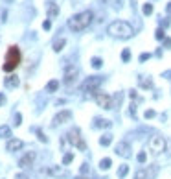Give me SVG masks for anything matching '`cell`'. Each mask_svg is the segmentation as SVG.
I'll list each match as a JSON object with an SVG mask.
<instances>
[{
  "label": "cell",
  "instance_id": "cell-41",
  "mask_svg": "<svg viewBox=\"0 0 171 179\" xmlns=\"http://www.w3.org/2000/svg\"><path fill=\"white\" fill-rule=\"evenodd\" d=\"M4 2H6V4H9V2H13V0H4Z\"/></svg>",
  "mask_w": 171,
  "mask_h": 179
},
{
  "label": "cell",
  "instance_id": "cell-38",
  "mask_svg": "<svg viewBox=\"0 0 171 179\" xmlns=\"http://www.w3.org/2000/svg\"><path fill=\"white\" fill-rule=\"evenodd\" d=\"M15 179H26V177H24L22 174H18V175H15Z\"/></svg>",
  "mask_w": 171,
  "mask_h": 179
},
{
  "label": "cell",
  "instance_id": "cell-3",
  "mask_svg": "<svg viewBox=\"0 0 171 179\" xmlns=\"http://www.w3.org/2000/svg\"><path fill=\"white\" fill-rule=\"evenodd\" d=\"M107 32L111 33L112 37H120V39H129L134 33L133 26L123 22V20H114V22H111V24H109V28H107Z\"/></svg>",
  "mask_w": 171,
  "mask_h": 179
},
{
  "label": "cell",
  "instance_id": "cell-39",
  "mask_svg": "<svg viewBox=\"0 0 171 179\" xmlns=\"http://www.w3.org/2000/svg\"><path fill=\"white\" fill-rule=\"evenodd\" d=\"M167 13H171V4H169V6H167Z\"/></svg>",
  "mask_w": 171,
  "mask_h": 179
},
{
  "label": "cell",
  "instance_id": "cell-20",
  "mask_svg": "<svg viewBox=\"0 0 171 179\" xmlns=\"http://www.w3.org/2000/svg\"><path fill=\"white\" fill-rule=\"evenodd\" d=\"M112 142V135H103V137H101V139H99V144H101V146H109V144H111Z\"/></svg>",
  "mask_w": 171,
  "mask_h": 179
},
{
  "label": "cell",
  "instance_id": "cell-37",
  "mask_svg": "<svg viewBox=\"0 0 171 179\" xmlns=\"http://www.w3.org/2000/svg\"><path fill=\"white\" fill-rule=\"evenodd\" d=\"M147 57H149V54H142V56H140V59H142V61H145Z\"/></svg>",
  "mask_w": 171,
  "mask_h": 179
},
{
  "label": "cell",
  "instance_id": "cell-23",
  "mask_svg": "<svg viewBox=\"0 0 171 179\" xmlns=\"http://www.w3.org/2000/svg\"><path fill=\"white\" fill-rule=\"evenodd\" d=\"M111 164H112V161L107 157V159H101V163H99V168H101V170H109V168H111Z\"/></svg>",
  "mask_w": 171,
  "mask_h": 179
},
{
  "label": "cell",
  "instance_id": "cell-12",
  "mask_svg": "<svg viewBox=\"0 0 171 179\" xmlns=\"http://www.w3.org/2000/svg\"><path fill=\"white\" fill-rule=\"evenodd\" d=\"M22 146H24V142L20 140V139H9L8 144H6V150H8V151H17V150H20Z\"/></svg>",
  "mask_w": 171,
  "mask_h": 179
},
{
  "label": "cell",
  "instance_id": "cell-30",
  "mask_svg": "<svg viewBox=\"0 0 171 179\" xmlns=\"http://www.w3.org/2000/svg\"><path fill=\"white\" fill-rule=\"evenodd\" d=\"M121 57H123V61H129V57H131V52H129V50H123Z\"/></svg>",
  "mask_w": 171,
  "mask_h": 179
},
{
  "label": "cell",
  "instance_id": "cell-16",
  "mask_svg": "<svg viewBox=\"0 0 171 179\" xmlns=\"http://www.w3.org/2000/svg\"><path fill=\"white\" fill-rule=\"evenodd\" d=\"M11 137V127L9 126H0V139H9Z\"/></svg>",
  "mask_w": 171,
  "mask_h": 179
},
{
  "label": "cell",
  "instance_id": "cell-8",
  "mask_svg": "<svg viewBox=\"0 0 171 179\" xmlns=\"http://www.w3.org/2000/svg\"><path fill=\"white\" fill-rule=\"evenodd\" d=\"M77 74H79L77 67H74V65L66 67V68H65V83H66V85L76 83V81H77Z\"/></svg>",
  "mask_w": 171,
  "mask_h": 179
},
{
  "label": "cell",
  "instance_id": "cell-27",
  "mask_svg": "<svg viewBox=\"0 0 171 179\" xmlns=\"http://www.w3.org/2000/svg\"><path fill=\"white\" fill-rule=\"evenodd\" d=\"M37 137H39V140L40 142H48V139H46V135L40 131V129H37Z\"/></svg>",
  "mask_w": 171,
  "mask_h": 179
},
{
  "label": "cell",
  "instance_id": "cell-4",
  "mask_svg": "<svg viewBox=\"0 0 171 179\" xmlns=\"http://www.w3.org/2000/svg\"><path fill=\"white\" fill-rule=\"evenodd\" d=\"M66 139H68V142H70L74 148H77V150H85V148H87L83 137H81V131H79L77 127H72L70 131L66 133Z\"/></svg>",
  "mask_w": 171,
  "mask_h": 179
},
{
  "label": "cell",
  "instance_id": "cell-7",
  "mask_svg": "<svg viewBox=\"0 0 171 179\" xmlns=\"http://www.w3.org/2000/svg\"><path fill=\"white\" fill-rule=\"evenodd\" d=\"M99 83H101V78L99 76H92V78H88L85 83H83V92H90V94H94L96 91H98V87H99Z\"/></svg>",
  "mask_w": 171,
  "mask_h": 179
},
{
  "label": "cell",
  "instance_id": "cell-15",
  "mask_svg": "<svg viewBox=\"0 0 171 179\" xmlns=\"http://www.w3.org/2000/svg\"><path fill=\"white\" fill-rule=\"evenodd\" d=\"M57 89H59V81H57V79L48 81V85H46V92H55Z\"/></svg>",
  "mask_w": 171,
  "mask_h": 179
},
{
  "label": "cell",
  "instance_id": "cell-18",
  "mask_svg": "<svg viewBox=\"0 0 171 179\" xmlns=\"http://www.w3.org/2000/svg\"><path fill=\"white\" fill-rule=\"evenodd\" d=\"M65 44H66V39H63V37H61V39H57L55 43H53V50H55V52H61Z\"/></svg>",
  "mask_w": 171,
  "mask_h": 179
},
{
  "label": "cell",
  "instance_id": "cell-22",
  "mask_svg": "<svg viewBox=\"0 0 171 179\" xmlns=\"http://www.w3.org/2000/svg\"><path fill=\"white\" fill-rule=\"evenodd\" d=\"M96 127H111V120H101V118H96Z\"/></svg>",
  "mask_w": 171,
  "mask_h": 179
},
{
  "label": "cell",
  "instance_id": "cell-2",
  "mask_svg": "<svg viewBox=\"0 0 171 179\" xmlns=\"http://www.w3.org/2000/svg\"><path fill=\"white\" fill-rule=\"evenodd\" d=\"M92 19H94V15H92V11H90V9L81 11V13L74 15L70 20H68V28L74 30V32H83L85 28H88V26H90Z\"/></svg>",
  "mask_w": 171,
  "mask_h": 179
},
{
  "label": "cell",
  "instance_id": "cell-19",
  "mask_svg": "<svg viewBox=\"0 0 171 179\" xmlns=\"http://www.w3.org/2000/svg\"><path fill=\"white\" fill-rule=\"evenodd\" d=\"M134 179H149V177H147V170H145V168H140V170H136V174H134Z\"/></svg>",
  "mask_w": 171,
  "mask_h": 179
},
{
  "label": "cell",
  "instance_id": "cell-21",
  "mask_svg": "<svg viewBox=\"0 0 171 179\" xmlns=\"http://www.w3.org/2000/svg\"><path fill=\"white\" fill-rule=\"evenodd\" d=\"M156 172H158V168H156V164H151V166L147 168V177H149V179H155Z\"/></svg>",
  "mask_w": 171,
  "mask_h": 179
},
{
  "label": "cell",
  "instance_id": "cell-29",
  "mask_svg": "<svg viewBox=\"0 0 171 179\" xmlns=\"http://www.w3.org/2000/svg\"><path fill=\"white\" fill-rule=\"evenodd\" d=\"M145 159H147L145 151H140V153H138V163H145Z\"/></svg>",
  "mask_w": 171,
  "mask_h": 179
},
{
  "label": "cell",
  "instance_id": "cell-28",
  "mask_svg": "<svg viewBox=\"0 0 171 179\" xmlns=\"http://www.w3.org/2000/svg\"><path fill=\"white\" fill-rule=\"evenodd\" d=\"M92 67L94 68H99L101 67V59L99 57H92Z\"/></svg>",
  "mask_w": 171,
  "mask_h": 179
},
{
  "label": "cell",
  "instance_id": "cell-32",
  "mask_svg": "<svg viewBox=\"0 0 171 179\" xmlns=\"http://www.w3.org/2000/svg\"><path fill=\"white\" fill-rule=\"evenodd\" d=\"M156 39H164V32L162 30H156Z\"/></svg>",
  "mask_w": 171,
  "mask_h": 179
},
{
  "label": "cell",
  "instance_id": "cell-1",
  "mask_svg": "<svg viewBox=\"0 0 171 179\" xmlns=\"http://www.w3.org/2000/svg\"><path fill=\"white\" fill-rule=\"evenodd\" d=\"M22 63V52L17 44H11L8 46V52H6V59H4V65H2V70L4 72H13L15 68Z\"/></svg>",
  "mask_w": 171,
  "mask_h": 179
},
{
  "label": "cell",
  "instance_id": "cell-25",
  "mask_svg": "<svg viewBox=\"0 0 171 179\" xmlns=\"http://www.w3.org/2000/svg\"><path fill=\"white\" fill-rule=\"evenodd\" d=\"M143 13H145V15H151L153 13V4H145L143 6Z\"/></svg>",
  "mask_w": 171,
  "mask_h": 179
},
{
  "label": "cell",
  "instance_id": "cell-11",
  "mask_svg": "<svg viewBox=\"0 0 171 179\" xmlns=\"http://www.w3.org/2000/svg\"><path fill=\"white\" fill-rule=\"evenodd\" d=\"M72 120V113L70 111H61L53 116V126H59V124H65V122H70Z\"/></svg>",
  "mask_w": 171,
  "mask_h": 179
},
{
  "label": "cell",
  "instance_id": "cell-36",
  "mask_svg": "<svg viewBox=\"0 0 171 179\" xmlns=\"http://www.w3.org/2000/svg\"><path fill=\"white\" fill-rule=\"evenodd\" d=\"M15 120H17V122H15V126H18V124H20V115H18V113L15 115Z\"/></svg>",
  "mask_w": 171,
  "mask_h": 179
},
{
  "label": "cell",
  "instance_id": "cell-34",
  "mask_svg": "<svg viewBox=\"0 0 171 179\" xmlns=\"http://www.w3.org/2000/svg\"><path fill=\"white\" fill-rule=\"evenodd\" d=\"M4 104H6V96L0 94V105H4Z\"/></svg>",
  "mask_w": 171,
  "mask_h": 179
},
{
  "label": "cell",
  "instance_id": "cell-31",
  "mask_svg": "<svg viewBox=\"0 0 171 179\" xmlns=\"http://www.w3.org/2000/svg\"><path fill=\"white\" fill-rule=\"evenodd\" d=\"M155 116V111L153 109H149V111H145V118H153Z\"/></svg>",
  "mask_w": 171,
  "mask_h": 179
},
{
  "label": "cell",
  "instance_id": "cell-6",
  "mask_svg": "<svg viewBox=\"0 0 171 179\" xmlns=\"http://www.w3.org/2000/svg\"><path fill=\"white\" fill-rule=\"evenodd\" d=\"M92 96H94L96 104H98L99 107H103V109H112V96H111V94L101 92V91H96Z\"/></svg>",
  "mask_w": 171,
  "mask_h": 179
},
{
  "label": "cell",
  "instance_id": "cell-5",
  "mask_svg": "<svg viewBox=\"0 0 171 179\" xmlns=\"http://www.w3.org/2000/svg\"><path fill=\"white\" fill-rule=\"evenodd\" d=\"M164 150H166V139L160 137V135L151 137V140H149V151H151L153 155H160Z\"/></svg>",
  "mask_w": 171,
  "mask_h": 179
},
{
  "label": "cell",
  "instance_id": "cell-14",
  "mask_svg": "<svg viewBox=\"0 0 171 179\" xmlns=\"http://www.w3.org/2000/svg\"><path fill=\"white\" fill-rule=\"evenodd\" d=\"M50 174L53 175V177H65L66 175V170L63 168V166H50Z\"/></svg>",
  "mask_w": 171,
  "mask_h": 179
},
{
  "label": "cell",
  "instance_id": "cell-17",
  "mask_svg": "<svg viewBox=\"0 0 171 179\" xmlns=\"http://www.w3.org/2000/svg\"><path fill=\"white\" fill-rule=\"evenodd\" d=\"M57 15H59V8H57L55 4H52V6H50V9H48V19L52 20V19H55Z\"/></svg>",
  "mask_w": 171,
  "mask_h": 179
},
{
  "label": "cell",
  "instance_id": "cell-33",
  "mask_svg": "<svg viewBox=\"0 0 171 179\" xmlns=\"http://www.w3.org/2000/svg\"><path fill=\"white\" fill-rule=\"evenodd\" d=\"M87 172H88V164L85 163V164H83V168H81V174H87Z\"/></svg>",
  "mask_w": 171,
  "mask_h": 179
},
{
  "label": "cell",
  "instance_id": "cell-35",
  "mask_svg": "<svg viewBox=\"0 0 171 179\" xmlns=\"http://www.w3.org/2000/svg\"><path fill=\"white\" fill-rule=\"evenodd\" d=\"M43 28H44V30H50V20H46V22L43 24Z\"/></svg>",
  "mask_w": 171,
  "mask_h": 179
},
{
  "label": "cell",
  "instance_id": "cell-26",
  "mask_svg": "<svg viewBox=\"0 0 171 179\" xmlns=\"http://www.w3.org/2000/svg\"><path fill=\"white\" fill-rule=\"evenodd\" d=\"M72 159H74V155H72V153H66V155L63 157V164H70Z\"/></svg>",
  "mask_w": 171,
  "mask_h": 179
},
{
  "label": "cell",
  "instance_id": "cell-40",
  "mask_svg": "<svg viewBox=\"0 0 171 179\" xmlns=\"http://www.w3.org/2000/svg\"><path fill=\"white\" fill-rule=\"evenodd\" d=\"M76 179H87V177H83V175H77V177H76Z\"/></svg>",
  "mask_w": 171,
  "mask_h": 179
},
{
  "label": "cell",
  "instance_id": "cell-24",
  "mask_svg": "<svg viewBox=\"0 0 171 179\" xmlns=\"http://www.w3.org/2000/svg\"><path fill=\"white\" fill-rule=\"evenodd\" d=\"M127 172H129V166H127V164H121L120 170H118V175H120V177H125Z\"/></svg>",
  "mask_w": 171,
  "mask_h": 179
},
{
  "label": "cell",
  "instance_id": "cell-10",
  "mask_svg": "<svg viewBox=\"0 0 171 179\" xmlns=\"http://www.w3.org/2000/svg\"><path fill=\"white\" fill-rule=\"evenodd\" d=\"M33 161H35V151H28L24 157H20L18 166L20 168H30V166H33Z\"/></svg>",
  "mask_w": 171,
  "mask_h": 179
},
{
  "label": "cell",
  "instance_id": "cell-13",
  "mask_svg": "<svg viewBox=\"0 0 171 179\" xmlns=\"http://www.w3.org/2000/svg\"><path fill=\"white\" fill-rule=\"evenodd\" d=\"M4 83H6V87H8V89H15V87L18 85V78H17V74L8 76V78L4 79Z\"/></svg>",
  "mask_w": 171,
  "mask_h": 179
},
{
  "label": "cell",
  "instance_id": "cell-9",
  "mask_svg": "<svg viewBox=\"0 0 171 179\" xmlns=\"http://www.w3.org/2000/svg\"><path fill=\"white\" fill-rule=\"evenodd\" d=\"M116 153H118L120 157H123V159L131 157V146H129V142H125V140L118 142V146H116Z\"/></svg>",
  "mask_w": 171,
  "mask_h": 179
}]
</instances>
